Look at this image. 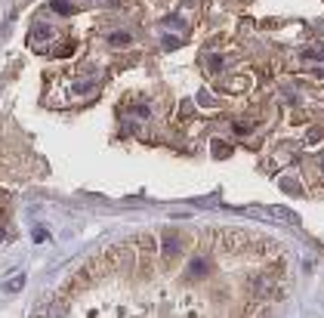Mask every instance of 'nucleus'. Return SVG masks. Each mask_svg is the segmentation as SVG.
<instances>
[{"mask_svg":"<svg viewBox=\"0 0 324 318\" xmlns=\"http://www.w3.org/2000/svg\"><path fill=\"white\" fill-rule=\"evenodd\" d=\"M241 213L247 216H256V219H278V222H290V226H300V216L287 207H244Z\"/></svg>","mask_w":324,"mask_h":318,"instance_id":"1","label":"nucleus"},{"mask_svg":"<svg viewBox=\"0 0 324 318\" xmlns=\"http://www.w3.org/2000/svg\"><path fill=\"white\" fill-rule=\"evenodd\" d=\"M50 37H53V28L50 25H44V22L34 25V31H31V41L34 44H44V41H50Z\"/></svg>","mask_w":324,"mask_h":318,"instance_id":"2","label":"nucleus"},{"mask_svg":"<svg viewBox=\"0 0 324 318\" xmlns=\"http://www.w3.org/2000/svg\"><path fill=\"white\" fill-rule=\"evenodd\" d=\"M22 288H25V275H22V272H16L10 281H4V291H7V294H16V291H22Z\"/></svg>","mask_w":324,"mask_h":318,"instance_id":"3","label":"nucleus"},{"mask_svg":"<svg viewBox=\"0 0 324 318\" xmlns=\"http://www.w3.org/2000/svg\"><path fill=\"white\" fill-rule=\"evenodd\" d=\"M164 253H167V257L179 253V238H176V235H167V238H164Z\"/></svg>","mask_w":324,"mask_h":318,"instance_id":"4","label":"nucleus"},{"mask_svg":"<svg viewBox=\"0 0 324 318\" xmlns=\"http://www.w3.org/2000/svg\"><path fill=\"white\" fill-rule=\"evenodd\" d=\"M53 10H56V13H62V16H71V13H74V7H71V4H65V0H53Z\"/></svg>","mask_w":324,"mask_h":318,"instance_id":"5","label":"nucleus"},{"mask_svg":"<svg viewBox=\"0 0 324 318\" xmlns=\"http://www.w3.org/2000/svg\"><path fill=\"white\" fill-rule=\"evenodd\" d=\"M111 44H130V34H111Z\"/></svg>","mask_w":324,"mask_h":318,"instance_id":"6","label":"nucleus"},{"mask_svg":"<svg viewBox=\"0 0 324 318\" xmlns=\"http://www.w3.org/2000/svg\"><path fill=\"white\" fill-rule=\"evenodd\" d=\"M213 148H216V154H225L229 151V145H222V142H213Z\"/></svg>","mask_w":324,"mask_h":318,"instance_id":"7","label":"nucleus"},{"mask_svg":"<svg viewBox=\"0 0 324 318\" xmlns=\"http://www.w3.org/2000/svg\"><path fill=\"white\" fill-rule=\"evenodd\" d=\"M321 170H324V157H321Z\"/></svg>","mask_w":324,"mask_h":318,"instance_id":"8","label":"nucleus"}]
</instances>
